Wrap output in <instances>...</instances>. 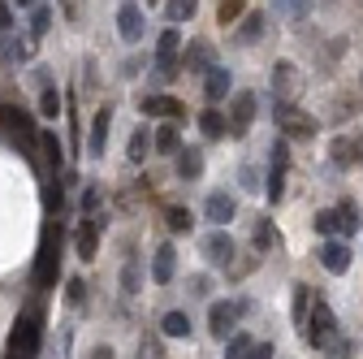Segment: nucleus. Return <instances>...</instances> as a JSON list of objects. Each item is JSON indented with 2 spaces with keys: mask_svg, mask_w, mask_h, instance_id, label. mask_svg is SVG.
Listing matches in <instances>:
<instances>
[{
  "mask_svg": "<svg viewBox=\"0 0 363 359\" xmlns=\"http://www.w3.org/2000/svg\"><path fill=\"white\" fill-rule=\"evenodd\" d=\"M134 359H164V350H160V338L156 333H143V342H139V355Z\"/></svg>",
  "mask_w": 363,
  "mask_h": 359,
  "instance_id": "obj_42",
  "label": "nucleus"
},
{
  "mask_svg": "<svg viewBox=\"0 0 363 359\" xmlns=\"http://www.w3.org/2000/svg\"><path fill=\"white\" fill-rule=\"evenodd\" d=\"M108 126H113V109H100V113H96V121H91V148H86L96 160L108 152Z\"/></svg>",
  "mask_w": 363,
  "mask_h": 359,
  "instance_id": "obj_20",
  "label": "nucleus"
},
{
  "mask_svg": "<svg viewBox=\"0 0 363 359\" xmlns=\"http://www.w3.org/2000/svg\"><path fill=\"white\" fill-rule=\"evenodd\" d=\"M203 173V148H182L177 152V177L182 182H195Z\"/></svg>",
  "mask_w": 363,
  "mask_h": 359,
  "instance_id": "obj_22",
  "label": "nucleus"
},
{
  "mask_svg": "<svg viewBox=\"0 0 363 359\" xmlns=\"http://www.w3.org/2000/svg\"><path fill=\"white\" fill-rule=\"evenodd\" d=\"M65 299L78 307V303L86 299V282H82V277H69V282H65Z\"/></svg>",
  "mask_w": 363,
  "mask_h": 359,
  "instance_id": "obj_44",
  "label": "nucleus"
},
{
  "mask_svg": "<svg viewBox=\"0 0 363 359\" xmlns=\"http://www.w3.org/2000/svg\"><path fill=\"white\" fill-rule=\"evenodd\" d=\"M61 251H65V230L61 221H52L39 238V255H35V286L39 290H52L61 277Z\"/></svg>",
  "mask_w": 363,
  "mask_h": 359,
  "instance_id": "obj_1",
  "label": "nucleus"
},
{
  "mask_svg": "<svg viewBox=\"0 0 363 359\" xmlns=\"http://www.w3.org/2000/svg\"><path fill=\"white\" fill-rule=\"evenodd\" d=\"M294 87H298V70L294 61H277L272 65V96H277V104H294Z\"/></svg>",
  "mask_w": 363,
  "mask_h": 359,
  "instance_id": "obj_12",
  "label": "nucleus"
},
{
  "mask_svg": "<svg viewBox=\"0 0 363 359\" xmlns=\"http://www.w3.org/2000/svg\"><path fill=\"white\" fill-rule=\"evenodd\" d=\"M173 273H177V247H173V243H160V247L152 251V277H156L160 286H169Z\"/></svg>",
  "mask_w": 363,
  "mask_h": 359,
  "instance_id": "obj_17",
  "label": "nucleus"
},
{
  "mask_svg": "<svg viewBox=\"0 0 363 359\" xmlns=\"http://www.w3.org/2000/svg\"><path fill=\"white\" fill-rule=\"evenodd\" d=\"M329 113H333V121H350V117L363 113V96H359V92H354V96H333Z\"/></svg>",
  "mask_w": 363,
  "mask_h": 359,
  "instance_id": "obj_25",
  "label": "nucleus"
},
{
  "mask_svg": "<svg viewBox=\"0 0 363 359\" xmlns=\"http://www.w3.org/2000/svg\"><path fill=\"white\" fill-rule=\"evenodd\" d=\"M234 255H238V247H234V238L225 234V230H216V234L203 238V260H208L212 268H230Z\"/></svg>",
  "mask_w": 363,
  "mask_h": 359,
  "instance_id": "obj_7",
  "label": "nucleus"
},
{
  "mask_svg": "<svg viewBox=\"0 0 363 359\" xmlns=\"http://www.w3.org/2000/svg\"><path fill=\"white\" fill-rule=\"evenodd\" d=\"M143 113L147 117H169L173 126L186 117V104H182L177 96H143Z\"/></svg>",
  "mask_w": 363,
  "mask_h": 359,
  "instance_id": "obj_16",
  "label": "nucleus"
},
{
  "mask_svg": "<svg viewBox=\"0 0 363 359\" xmlns=\"http://www.w3.org/2000/svg\"><path fill=\"white\" fill-rule=\"evenodd\" d=\"M251 346H255L251 333H230V338H225V359H247Z\"/></svg>",
  "mask_w": 363,
  "mask_h": 359,
  "instance_id": "obj_37",
  "label": "nucleus"
},
{
  "mask_svg": "<svg viewBox=\"0 0 363 359\" xmlns=\"http://www.w3.org/2000/svg\"><path fill=\"white\" fill-rule=\"evenodd\" d=\"M259 35H264V13H259V9H247V18H242V26H238V43H242V48H251Z\"/></svg>",
  "mask_w": 363,
  "mask_h": 359,
  "instance_id": "obj_28",
  "label": "nucleus"
},
{
  "mask_svg": "<svg viewBox=\"0 0 363 359\" xmlns=\"http://www.w3.org/2000/svg\"><path fill=\"white\" fill-rule=\"evenodd\" d=\"M152 148H156L160 156H177V152H182V130H177L173 121H164V126L152 134Z\"/></svg>",
  "mask_w": 363,
  "mask_h": 359,
  "instance_id": "obj_23",
  "label": "nucleus"
},
{
  "mask_svg": "<svg viewBox=\"0 0 363 359\" xmlns=\"http://www.w3.org/2000/svg\"><path fill=\"white\" fill-rule=\"evenodd\" d=\"M117 31H121L125 43H139L143 39V9L139 5H121L117 9Z\"/></svg>",
  "mask_w": 363,
  "mask_h": 359,
  "instance_id": "obj_18",
  "label": "nucleus"
},
{
  "mask_svg": "<svg viewBox=\"0 0 363 359\" xmlns=\"http://www.w3.org/2000/svg\"><path fill=\"white\" fill-rule=\"evenodd\" d=\"M61 104H65V96L57 92V87H43V92H39V117L57 121V117H61Z\"/></svg>",
  "mask_w": 363,
  "mask_h": 359,
  "instance_id": "obj_30",
  "label": "nucleus"
},
{
  "mask_svg": "<svg viewBox=\"0 0 363 359\" xmlns=\"http://www.w3.org/2000/svg\"><path fill=\"white\" fill-rule=\"evenodd\" d=\"M160 333L164 338H191V316H186V311H164V316H160Z\"/></svg>",
  "mask_w": 363,
  "mask_h": 359,
  "instance_id": "obj_26",
  "label": "nucleus"
},
{
  "mask_svg": "<svg viewBox=\"0 0 363 359\" xmlns=\"http://www.w3.org/2000/svg\"><path fill=\"white\" fill-rule=\"evenodd\" d=\"M52 26V5H30V39H43Z\"/></svg>",
  "mask_w": 363,
  "mask_h": 359,
  "instance_id": "obj_35",
  "label": "nucleus"
},
{
  "mask_svg": "<svg viewBox=\"0 0 363 359\" xmlns=\"http://www.w3.org/2000/svg\"><path fill=\"white\" fill-rule=\"evenodd\" d=\"M39 346H43V303H30L13 325L9 355L13 359H39Z\"/></svg>",
  "mask_w": 363,
  "mask_h": 359,
  "instance_id": "obj_2",
  "label": "nucleus"
},
{
  "mask_svg": "<svg viewBox=\"0 0 363 359\" xmlns=\"http://www.w3.org/2000/svg\"><path fill=\"white\" fill-rule=\"evenodd\" d=\"M177 70H182V61H156V78H160V82H173Z\"/></svg>",
  "mask_w": 363,
  "mask_h": 359,
  "instance_id": "obj_45",
  "label": "nucleus"
},
{
  "mask_svg": "<svg viewBox=\"0 0 363 359\" xmlns=\"http://www.w3.org/2000/svg\"><path fill=\"white\" fill-rule=\"evenodd\" d=\"M311 226H315V234H325V243H329V238L337 234V212H333V208H320V212L311 216Z\"/></svg>",
  "mask_w": 363,
  "mask_h": 359,
  "instance_id": "obj_39",
  "label": "nucleus"
},
{
  "mask_svg": "<svg viewBox=\"0 0 363 359\" xmlns=\"http://www.w3.org/2000/svg\"><path fill=\"white\" fill-rule=\"evenodd\" d=\"M121 286H125V294H134L143 286V264H139V255H125V264H121Z\"/></svg>",
  "mask_w": 363,
  "mask_h": 359,
  "instance_id": "obj_32",
  "label": "nucleus"
},
{
  "mask_svg": "<svg viewBox=\"0 0 363 359\" xmlns=\"http://www.w3.org/2000/svg\"><path fill=\"white\" fill-rule=\"evenodd\" d=\"M234 325H238L234 303H230V299H216V303L208 307V329H212V338H230V333H234Z\"/></svg>",
  "mask_w": 363,
  "mask_h": 359,
  "instance_id": "obj_14",
  "label": "nucleus"
},
{
  "mask_svg": "<svg viewBox=\"0 0 363 359\" xmlns=\"http://www.w3.org/2000/svg\"><path fill=\"white\" fill-rule=\"evenodd\" d=\"M91 359H117V350L113 346H96V350H91Z\"/></svg>",
  "mask_w": 363,
  "mask_h": 359,
  "instance_id": "obj_50",
  "label": "nucleus"
},
{
  "mask_svg": "<svg viewBox=\"0 0 363 359\" xmlns=\"http://www.w3.org/2000/svg\"><path fill=\"white\" fill-rule=\"evenodd\" d=\"M195 0H169V5H164V13H169V22H191L195 18Z\"/></svg>",
  "mask_w": 363,
  "mask_h": 359,
  "instance_id": "obj_40",
  "label": "nucleus"
},
{
  "mask_svg": "<svg viewBox=\"0 0 363 359\" xmlns=\"http://www.w3.org/2000/svg\"><path fill=\"white\" fill-rule=\"evenodd\" d=\"M100 226H104V216L100 221H78V230H74L78 260H96V251H100Z\"/></svg>",
  "mask_w": 363,
  "mask_h": 359,
  "instance_id": "obj_10",
  "label": "nucleus"
},
{
  "mask_svg": "<svg viewBox=\"0 0 363 359\" xmlns=\"http://www.w3.org/2000/svg\"><path fill=\"white\" fill-rule=\"evenodd\" d=\"M329 160H333L337 169H354V165H363V139H359V134L333 139V148H329Z\"/></svg>",
  "mask_w": 363,
  "mask_h": 359,
  "instance_id": "obj_11",
  "label": "nucleus"
},
{
  "mask_svg": "<svg viewBox=\"0 0 363 359\" xmlns=\"http://www.w3.org/2000/svg\"><path fill=\"white\" fill-rule=\"evenodd\" d=\"M255 113H259V96H255V92H234V100H230V117H225V134L242 139V134L251 130V121H255Z\"/></svg>",
  "mask_w": 363,
  "mask_h": 359,
  "instance_id": "obj_6",
  "label": "nucleus"
},
{
  "mask_svg": "<svg viewBox=\"0 0 363 359\" xmlns=\"http://www.w3.org/2000/svg\"><path fill=\"white\" fill-rule=\"evenodd\" d=\"M199 134L203 139H225V113L220 109H203L199 113Z\"/></svg>",
  "mask_w": 363,
  "mask_h": 359,
  "instance_id": "obj_29",
  "label": "nucleus"
},
{
  "mask_svg": "<svg viewBox=\"0 0 363 359\" xmlns=\"http://www.w3.org/2000/svg\"><path fill=\"white\" fill-rule=\"evenodd\" d=\"M147 152H152V130H147V126H139V130L130 134V160H134V165H143V160H147Z\"/></svg>",
  "mask_w": 363,
  "mask_h": 359,
  "instance_id": "obj_31",
  "label": "nucleus"
},
{
  "mask_svg": "<svg viewBox=\"0 0 363 359\" xmlns=\"http://www.w3.org/2000/svg\"><path fill=\"white\" fill-rule=\"evenodd\" d=\"M191 290H195L199 299H203V294H212V277H208V273H199V277H191Z\"/></svg>",
  "mask_w": 363,
  "mask_h": 359,
  "instance_id": "obj_46",
  "label": "nucleus"
},
{
  "mask_svg": "<svg viewBox=\"0 0 363 359\" xmlns=\"http://www.w3.org/2000/svg\"><path fill=\"white\" fill-rule=\"evenodd\" d=\"M182 70H191L195 78L199 74H208V70H216V53H212V43H203V39H195L186 53H182Z\"/></svg>",
  "mask_w": 363,
  "mask_h": 359,
  "instance_id": "obj_15",
  "label": "nucleus"
},
{
  "mask_svg": "<svg viewBox=\"0 0 363 359\" xmlns=\"http://www.w3.org/2000/svg\"><path fill=\"white\" fill-rule=\"evenodd\" d=\"M307 342L315 346V350H325L333 338H337V316H333V307L325 303V299H311V316H307Z\"/></svg>",
  "mask_w": 363,
  "mask_h": 359,
  "instance_id": "obj_4",
  "label": "nucleus"
},
{
  "mask_svg": "<svg viewBox=\"0 0 363 359\" xmlns=\"http://www.w3.org/2000/svg\"><path fill=\"white\" fill-rule=\"evenodd\" d=\"M5 359H13V355H5Z\"/></svg>",
  "mask_w": 363,
  "mask_h": 359,
  "instance_id": "obj_51",
  "label": "nucleus"
},
{
  "mask_svg": "<svg viewBox=\"0 0 363 359\" xmlns=\"http://www.w3.org/2000/svg\"><path fill=\"white\" fill-rule=\"evenodd\" d=\"M247 9H251L247 0H225V5L216 9V22H220V26H234V22H242V18H247Z\"/></svg>",
  "mask_w": 363,
  "mask_h": 359,
  "instance_id": "obj_36",
  "label": "nucleus"
},
{
  "mask_svg": "<svg viewBox=\"0 0 363 359\" xmlns=\"http://www.w3.org/2000/svg\"><path fill=\"white\" fill-rule=\"evenodd\" d=\"M13 26V5H0V35H9Z\"/></svg>",
  "mask_w": 363,
  "mask_h": 359,
  "instance_id": "obj_49",
  "label": "nucleus"
},
{
  "mask_svg": "<svg viewBox=\"0 0 363 359\" xmlns=\"http://www.w3.org/2000/svg\"><path fill=\"white\" fill-rule=\"evenodd\" d=\"M311 286L307 282H298L294 286V329H307V316H311Z\"/></svg>",
  "mask_w": 363,
  "mask_h": 359,
  "instance_id": "obj_27",
  "label": "nucleus"
},
{
  "mask_svg": "<svg viewBox=\"0 0 363 359\" xmlns=\"http://www.w3.org/2000/svg\"><path fill=\"white\" fill-rule=\"evenodd\" d=\"M39 148H43V160H48V169H65V143L57 139V130H43L39 134Z\"/></svg>",
  "mask_w": 363,
  "mask_h": 359,
  "instance_id": "obj_24",
  "label": "nucleus"
},
{
  "mask_svg": "<svg viewBox=\"0 0 363 359\" xmlns=\"http://www.w3.org/2000/svg\"><path fill=\"white\" fill-rule=\"evenodd\" d=\"M203 96H208V109H216L220 100H230V70H208L203 74Z\"/></svg>",
  "mask_w": 363,
  "mask_h": 359,
  "instance_id": "obj_19",
  "label": "nucleus"
},
{
  "mask_svg": "<svg viewBox=\"0 0 363 359\" xmlns=\"http://www.w3.org/2000/svg\"><path fill=\"white\" fill-rule=\"evenodd\" d=\"M164 221H169V230H173V234H191V230H195V212H191V208H182V204L169 208Z\"/></svg>",
  "mask_w": 363,
  "mask_h": 359,
  "instance_id": "obj_33",
  "label": "nucleus"
},
{
  "mask_svg": "<svg viewBox=\"0 0 363 359\" xmlns=\"http://www.w3.org/2000/svg\"><path fill=\"white\" fill-rule=\"evenodd\" d=\"M333 212H337V234H346V238H350V234H359V230H363V212H359V204H354V199H342Z\"/></svg>",
  "mask_w": 363,
  "mask_h": 359,
  "instance_id": "obj_21",
  "label": "nucleus"
},
{
  "mask_svg": "<svg viewBox=\"0 0 363 359\" xmlns=\"http://www.w3.org/2000/svg\"><path fill=\"white\" fill-rule=\"evenodd\" d=\"M238 177H242V191H251V195H259V191H264L259 169H255V165H242V173H238Z\"/></svg>",
  "mask_w": 363,
  "mask_h": 359,
  "instance_id": "obj_43",
  "label": "nucleus"
},
{
  "mask_svg": "<svg viewBox=\"0 0 363 359\" xmlns=\"http://www.w3.org/2000/svg\"><path fill=\"white\" fill-rule=\"evenodd\" d=\"M177 53H182V35L169 26V31H160V43H156V61H177Z\"/></svg>",
  "mask_w": 363,
  "mask_h": 359,
  "instance_id": "obj_34",
  "label": "nucleus"
},
{
  "mask_svg": "<svg viewBox=\"0 0 363 359\" xmlns=\"http://www.w3.org/2000/svg\"><path fill=\"white\" fill-rule=\"evenodd\" d=\"M0 126L13 130V134H22L26 143H39V134H35V117H30L26 109H18V104H0Z\"/></svg>",
  "mask_w": 363,
  "mask_h": 359,
  "instance_id": "obj_8",
  "label": "nucleus"
},
{
  "mask_svg": "<svg viewBox=\"0 0 363 359\" xmlns=\"http://www.w3.org/2000/svg\"><path fill=\"white\" fill-rule=\"evenodd\" d=\"M350 260H354V251H350V243H342V238H329V243L320 247V264L329 268L333 277H342V273H346Z\"/></svg>",
  "mask_w": 363,
  "mask_h": 359,
  "instance_id": "obj_13",
  "label": "nucleus"
},
{
  "mask_svg": "<svg viewBox=\"0 0 363 359\" xmlns=\"http://www.w3.org/2000/svg\"><path fill=\"white\" fill-rule=\"evenodd\" d=\"M203 216L212 221V226H230V221L238 216V199L230 191H212L208 204H203Z\"/></svg>",
  "mask_w": 363,
  "mask_h": 359,
  "instance_id": "obj_9",
  "label": "nucleus"
},
{
  "mask_svg": "<svg viewBox=\"0 0 363 359\" xmlns=\"http://www.w3.org/2000/svg\"><path fill=\"white\" fill-rule=\"evenodd\" d=\"M251 243H255V251H259V255H268V251H272V243H277V230H272V221H268V216H264L259 226H255Z\"/></svg>",
  "mask_w": 363,
  "mask_h": 359,
  "instance_id": "obj_38",
  "label": "nucleus"
},
{
  "mask_svg": "<svg viewBox=\"0 0 363 359\" xmlns=\"http://www.w3.org/2000/svg\"><path fill=\"white\" fill-rule=\"evenodd\" d=\"M272 121L281 126L286 143H290V139H315V134H320V121H315L311 113H303L298 104H277V113H272Z\"/></svg>",
  "mask_w": 363,
  "mask_h": 359,
  "instance_id": "obj_3",
  "label": "nucleus"
},
{
  "mask_svg": "<svg viewBox=\"0 0 363 359\" xmlns=\"http://www.w3.org/2000/svg\"><path fill=\"white\" fill-rule=\"evenodd\" d=\"M100 204H104V191H100V187H86V191H82V199H78V208H82V216H86V221H91V212H96Z\"/></svg>",
  "mask_w": 363,
  "mask_h": 359,
  "instance_id": "obj_41",
  "label": "nucleus"
},
{
  "mask_svg": "<svg viewBox=\"0 0 363 359\" xmlns=\"http://www.w3.org/2000/svg\"><path fill=\"white\" fill-rule=\"evenodd\" d=\"M272 355H277V350H272V342H255L247 359H272Z\"/></svg>",
  "mask_w": 363,
  "mask_h": 359,
  "instance_id": "obj_48",
  "label": "nucleus"
},
{
  "mask_svg": "<svg viewBox=\"0 0 363 359\" xmlns=\"http://www.w3.org/2000/svg\"><path fill=\"white\" fill-rule=\"evenodd\" d=\"M286 173H290V143L277 139V143H272V152H268V182H264L268 204H281V195H286Z\"/></svg>",
  "mask_w": 363,
  "mask_h": 359,
  "instance_id": "obj_5",
  "label": "nucleus"
},
{
  "mask_svg": "<svg viewBox=\"0 0 363 359\" xmlns=\"http://www.w3.org/2000/svg\"><path fill=\"white\" fill-rule=\"evenodd\" d=\"M342 53H346V39H329L325 43V61H337Z\"/></svg>",
  "mask_w": 363,
  "mask_h": 359,
  "instance_id": "obj_47",
  "label": "nucleus"
}]
</instances>
